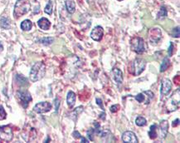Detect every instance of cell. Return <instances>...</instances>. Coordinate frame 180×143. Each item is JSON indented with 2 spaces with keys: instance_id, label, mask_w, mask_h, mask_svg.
<instances>
[{
  "instance_id": "1",
  "label": "cell",
  "mask_w": 180,
  "mask_h": 143,
  "mask_svg": "<svg viewBox=\"0 0 180 143\" xmlns=\"http://www.w3.org/2000/svg\"><path fill=\"white\" fill-rule=\"evenodd\" d=\"M45 73L46 66L44 63L42 62H38L32 66L30 71V80L33 82H38L45 76Z\"/></svg>"
},
{
  "instance_id": "2",
  "label": "cell",
  "mask_w": 180,
  "mask_h": 143,
  "mask_svg": "<svg viewBox=\"0 0 180 143\" xmlns=\"http://www.w3.org/2000/svg\"><path fill=\"white\" fill-rule=\"evenodd\" d=\"M31 4L29 0H17L14 7V14L15 17H20L23 15L28 14V11L30 10Z\"/></svg>"
},
{
  "instance_id": "3",
  "label": "cell",
  "mask_w": 180,
  "mask_h": 143,
  "mask_svg": "<svg viewBox=\"0 0 180 143\" xmlns=\"http://www.w3.org/2000/svg\"><path fill=\"white\" fill-rule=\"evenodd\" d=\"M179 92L180 90L178 89L174 93H173L171 98H169V100L167 101L166 103V107L168 112H173L177 109L179 107V100H180V97H179Z\"/></svg>"
},
{
  "instance_id": "4",
  "label": "cell",
  "mask_w": 180,
  "mask_h": 143,
  "mask_svg": "<svg viewBox=\"0 0 180 143\" xmlns=\"http://www.w3.org/2000/svg\"><path fill=\"white\" fill-rule=\"evenodd\" d=\"M131 49L138 54H141L145 52V42L141 38L139 37H135L130 41Z\"/></svg>"
},
{
  "instance_id": "5",
  "label": "cell",
  "mask_w": 180,
  "mask_h": 143,
  "mask_svg": "<svg viewBox=\"0 0 180 143\" xmlns=\"http://www.w3.org/2000/svg\"><path fill=\"white\" fill-rule=\"evenodd\" d=\"M14 138L13 130L9 126H0V140L8 142Z\"/></svg>"
},
{
  "instance_id": "6",
  "label": "cell",
  "mask_w": 180,
  "mask_h": 143,
  "mask_svg": "<svg viewBox=\"0 0 180 143\" xmlns=\"http://www.w3.org/2000/svg\"><path fill=\"white\" fill-rule=\"evenodd\" d=\"M146 67V62L144 59L141 58H136V59L132 63V68H133V73L135 76H139L145 71Z\"/></svg>"
},
{
  "instance_id": "7",
  "label": "cell",
  "mask_w": 180,
  "mask_h": 143,
  "mask_svg": "<svg viewBox=\"0 0 180 143\" xmlns=\"http://www.w3.org/2000/svg\"><path fill=\"white\" fill-rule=\"evenodd\" d=\"M162 39V32L159 28H152L149 31V40L151 43H158Z\"/></svg>"
},
{
  "instance_id": "8",
  "label": "cell",
  "mask_w": 180,
  "mask_h": 143,
  "mask_svg": "<svg viewBox=\"0 0 180 143\" xmlns=\"http://www.w3.org/2000/svg\"><path fill=\"white\" fill-rule=\"evenodd\" d=\"M154 98V93L151 91H145L141 93H139L135 99L136 101H138L139 103H145V104H149L151 99Z\"/></svg>"
},
{
  "instance_id": "9",
  "label": "cell",
  "mask_w": 180,
  "mask_h": 143,
  "mask_svg": "<svg viewBox=\"0 0 180 143\" xmlns=\"http://www.w3.org/2000/svg\"><path fill=\"white\" fill-rule=\"evenodd\" d=\"M17 98L24 108L28 107V103L32 101L31 95L28 91H18L17 92Z\"/></svg>"
},
{
  "instance_id": "10",
  "label": "cell",
  "mask_w": 180,
  "mask_h": 143,
  "mask_svg": "<svg viewBox=\"0 0 180 143\" xmlns=\"http://www.w3.org/2000/svg\"><path fill=\"white\" fill-rule=\"evenodd\" d=\"M51 109H52V105L50 102L42 101V102H39L38 104L35 105L33 110L37 113H45V112H49Z\"/></svg>"
},
{
  "instance_id": "11",
  "label": "cell",
  "mask_w": 180,
  "mask_h": 143,
  "mask_svg": "<svg viewBox=\"0 0 180 143\" xmlns=\"http://www.w3.org/2000/svg\"><path fill=\"white\" fill-rule=\"evenodd\" d=\"M103 36H104V30L101 26L95 27L90 33V38L93 39L94 41H97V42H100L103 38Z\"/></svg>"
},
{
  "instance_id": "12",
  "label": "cell",
  "mask_w": 180,
  "mask_h": 143,
  "mask_svg": "<svg viewBox=\"0 0 180 143\" xmlns=\"http://www.w3.org/2000/svg\"><path fill=\"white\" fill-rule=\"evenodd\" d=\"M122 140L125 143H137L138 139L135 136V134L133 132L127 131L123 133L122 135Z\"/></svg>"
},
{
  "instance_id": "13",
  "label": "cell",
  "mask_w": 180,
  "mask_h": 143,
  "mask_svg": "<svg viewBox=\"0 0 180 143\" xmlns=\"http://www.w3.org/2000/svg\"><path fill=\"white\" fill-rule=\"evenodd\" d=\"M172 89V82L169 79H163L162 81V85H161V94L163 96H168L169 94Z\"/></svg>"
},
{
  "instance_id": "14",
  "label": "cell",
  "mask_w": 180,
  "mask_h": 143,
  "mask_svg": "<svg viewBox=\"0 0 180 143\" xmlns=\"http://www.w3.org/2000/svg\"><path fill=\"white\" fill-rule=\"evenodd\" d=\"M159 135L161 138H165L168 134V131H169V122H167L166 120H163L160 122L159 125Z\"/></svg>"
},
{
  "instance_id": "15",
  "label": "cell",
  "mask_w": 180,
  "mask_h": 143,
  "mask_svg": "<svg viewBox=\"0 0 180 143\" xmlns=\"http://www.w3.org/2000/svg\"><path fill=\"white\" fill-rule=\"evenodd\" d=\"M112 75L116 83L121 85L123 82V73L119 68H114L112 70Z\"/></svg>"
},
{
  "instance_id": "16",
  "label": "cell",
  "mask_w": 180,
  "mask_h": 143,
  "mask_svg": "<svg viewBox=\"0 0 180 143\" xmlns=\"http://www.w3.org/2000/svg\"><path fill=\"white\" fill-rule=\"evenodd\" d=\"M38 25L39 28L43 30H48L50 27H51V23L47 18L46 17H42L41 19H39L38 22Z\"/></svg>"
},
{
  "instance_id": "17",
  "label": "cell",
  "mask_w": 180,
  "mask_h": 143,
  "mask_svg": "<svg viewBox=\"0 0 180 143\" xmlns=\"http://www.w3.org/2000/svg\"><path fill=\"white\" fill-rule=\"evenodd\" d=\"M76 94L73 92L70 91L67 93V97H66V102L70 108H72L74 107V105L76 103Z\"/></svg>"
},
{
  "instance_id": "18",
  "label": "cell",
  "mask_w": 180,
  "mask_h": 143,
  "mask_svg": "<svg viewBox=\"0 0 180 143\" xmlns=\"http://www.w3.org/2000/svg\"><path fill=\"white\" fill-rule=\"evenodd\" d=\"M66 8L68 13L74 14L76 11V4L73 0H66Z\"/></svg>"
},
{
  "instance_id": "19",
  "label": "cell",
  "mask_w": 180,
  "mask_h": 143,
  "mask_svg": "<svg viewBox=\"0 0 180 143\" xmlns=\"http://www.w3.org/2000/svg\"><path fill=\"white\" fill-rule=\"evenodd\" d=\"M157 129H158V126L157 125H152L150 126V129L149 132V136L150 139H155L158 136V133H157Z\"/></svg>"
},
{
  "instance_id": "20",
  "label": "cell",
  "mask_w": 180,
  "mask_h": 143,
  "mask_svg": "<svg viewBox=\"0 0 180 143\" xmlns=\"http://www.w3.org/2000/svg\"><path fill=\"white\" fill-rule=\"evenodd\" d=\"M32 27V23L30 20H24L23 22H22L21 23V28L23 31H29Z\"/></svg>"
},
{
  "instance_id": "21",
  "label": "cell",
  "mask_w": 180,
  "mask_h": 143,
  "mask_svg": "<svg viewBox=\"0 0 180 143\" xmlns=\"http://www.w3.org/2000/svg\"><path fill=\"white\" fill-rule=\"evenodd\" d=\"M169 64H170L169 59L168 58H164V59H163V63H162V65H161V67H160V72L163 73V72H164V71H166V70L168 69L169 66Z\"/></svg>"
},
{
  "instance_id": "22",
  "label": "cell",
  "mask_w": 180,
  "mask_h": 143,
  "mask_svg": "<svg viewBox=\"0 0 180 143\" xmlns=\"http://www.w3.org/2000/svg\"><path fill=\"white\" fill-rule=\"evenodd\" d=\"M135 123L136 125L139 126H145L147 124V121L145 117H138L136 120H135Z\"/></svg>"
},
{
  "instance_id": "23",
  "label": "cell",
  "mask_w": 180,
  "mask_h": 143,
  "mask_svg": "<svg viewBox=\"0 0 180 143\" xmlns=\"http://www.w3.org/2000/svg\"><path fill=\"white\" fill-rule=\"evenodd\" d=\"M167 16V9L165 7H162L160 8V10L158 13V15H157V17L159 19H163L164 17Z\"/></svg>"
},
{
  "instance_id": "24",
  "label": "cell",
  "mask_w": 180,
  "mask_h": 143,
  "mask_svg": "<svg viewBox=\"0 0 180 143\" xmlns=\"http://www.w3.org/2000/svg\"><path fill=\"white\" fill-rule=\"evenodd\" d=\"M53 41H54V39L52 38H44L40 40V42L44 45H49V44H52Z\"/></svg>"
},
{
  "instance_id": "25",
  "label": "cell",
  "mask_w": 180,
  "mask_h": 143,
  "mask_svg": "<svg viewBox=\"0 0 180 143\" xmlns=\"http://www.w3.org/2000/svg\"><path fill=\"white\" fill-rule=\"evenodd\" d=\"M44 11H45L46 14H49V15H51V14H52V1H49L48 3H47V6H46Z\"/></svg>"
},
{
  "instance_id": "26",
  "label": "cell",
  "mask_w": 180,
  "mask_h": 143,
  "mask_svg": "<svg viewBox=\"0 0 180 143\" xmlns=\"http://www.w3.org/2000/svg\"><path fill=\"white\" fill-rule=\"evenodd\" d=\"M1 27L4 28H9V21L6 17H2L1 18Z\"/></svg>"
},
{
  "instance_id": "27",
  "label": "cell",
  "mask_w": 180,
  "mask_h": 143,
  "mask_svg": "<svg viewBox=\"0 0 180 143\" xmlns=\"http://www.w3.org/2000/svg\"><path fill=\"white\" fill-rule=\"evenodd\" d=\"M6 117H7V113L5 112V110L2 106H0V121L4 120L6 118Z\"/></svg>"
},
{
  "instance_id": "28",
  "label": "cell",
  "mask_w": 180,
  "mask_h": 143,
  "mask_svg": "<svg viewBox=\"0 0 180 143\" xmlns=\"http://www.w3.org/2000/svg\"><path fill=\"white\" fill-rule=\"evenodd\" d=\"M172 36L174 38H179V27L173 28L172 32Z\"/></svg>"
},
{
  "instance_id": "29",
  "label": "cell",
  "mask_w": 180,
  "mask_h": 143,
  "mask_svg": "<svg viewBox=\"0 0 180 143\" xmlns=\"http://www.w3.org/2000/svg\"><path fill=\"white\" fill-rule=\"evenodd\" d=\"M94 134H96L95 132H94V129H90V131L87 132V136H88V137L90 138V141H94V138H93Z\"/></svg>"
},
{
  "instance_id": "30",
  "label": "cell",
  "mask_w": 180,
  "mask_h": 143,
  "mask_svg": "<svg viewBox=\"0 0 180 143\" xmlns=\"http://www.w3.org/2000/svg\"><path fill=\"white\" fill-rule=\"evenodd\" d=\"M120 108V107H119V105H113L112 107H111V112H116Z\"/></svg>"
},
{
  "instance_id": "31",
  "label": "cell",
  "mask_w": 180,
  "mask_h": 143,
  "mask_svg": "<svg viewBox=\"0 0 180 143\" xmlns=\"http://www.w3.org/2000/svg\"><path fill=\"white\" fill-rule=\"evenodd\" d=\"M173 42H170V47L169 48V57L172 56V54H173Z\"/></svg>"
},
{
  "instance_id": "32",
  "label": "cell",
  "mask_w": 180,
  "mask_h": 143,
  "mask_svg": "<svg viewBox=\"0 0 180 143\" xmlns=\"http://www.w3.org/2000/svg\"><path fill=\"white\" fill-rule=\"evenodd\" d=\"M73 136H74V138H76V139H79V138L81 137V134H80L77 131H75V132H73Z\"/></svg>"
},
{
  "instance_id": "33",
  "label": "cell",
  "mask_w": 180,
  "mask_h": 143,
  "mask_svg": "<svg viewBox=\"0 0 180 143\" xmlns=\"http://www.w3.org/2000/svg\"><path fill=\"white\" fill-rule=\"evenodd\" d=\"M96 101L97 105H99L101 108L104 109V107H103V104H102V101H101V99H100V98H96Z\"/></svg>"
},
{
  "instance_id": "34",
  "label": "cell",
  "mask_w": 180,
  "mask_h": 143,
  "mask_svg": "<svg viewBox=\"0 0 180 143\" xmlns=\"http://www.w3.org/2000/svg\"><path fill=\"white\" fill-rule=\"evenodd\" d=\"M55 101H56V111L57 112V111H58V107H59V101H58V99H56Z\"/></svg>"
},
{
  "instance_id": "35",
  "label": "cell",
  "mask_w": 180,
  "mask_h": 143,
  "mask_svg": "<svg viewBox=\"0 0 180 143\" xmlns=\"http://www.w3.org/2000/svg\"><path fill=\"white\" fill-rule=\"evenodd\" d=\"M178 122H179V119H177V120H175V121H174L173 123V126H178Z\"/></svg>"
},
{
  "instance_id": "36",
  "label": "cell",
  "mask_w": 180,
  "mask_h": 143,
  "mask_svg": "<svg viewBox=\"0 0 180 143\" xmlns=\"http://www.w3.org/2000/svg\"><path fill=\"white\" fill-rule=\"evenodd\" d=\"M100 117H101V119L105 120V112H103V113H101V114H100Z\"/></svg>"
},
{
  "instance_id": "37",
  "label": "cell",
  "mask_w": 180,
  "mask_h": 143,
  "mask_svg": "<svg viewBox=\"0 0 180 143\" xmlns=\"http://www.w3.org/2000/svg\"><path fill=\"white\" fill-rule=\"evenodd\" d=\"M81 141H82V142H88V141H87L85 137H82V136H81Z\"/></svg>"
},
{
  "instance_id": "38",
  "label": "cell",
  "mask_w": 180,
  "mask_h": 143,
  "mask_svg": "<svg viewBox=\"0 0 180 143\" xmlns=\"http://www.w3.org/2000/svg\"><path fill=\"white\" fill-rule=\"evenodd\" d=\"M118 1H122V0H118Z\"/></svg>"
}]
</instances>
